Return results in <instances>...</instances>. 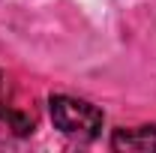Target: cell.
<instances>
[{
	"label": "cell",
	"mask_w": 156,
	"mask_h": 153,
	"mask_svg": "<svg viewBox=\"0 0 156 153\" xmlns=\"http://www.w3.org/2000/svg\"><path fill=\"white\" fill-rule=\"evenodd\" d=\"M6 126H9L15 135H30V132H33V117H30V114H21V111L12 108V114L6 117Z\"/></svg>",
	"instance_id": "3"
},
{
	"label": "cell",
	"mask_w": 156,
	"mask_h": 153,
	"mask_svg": "<svg viewBox=\"0 0 156 153\" xmlns=\"http://www.w3.org/2000/svg\"><path fill=\"white\" fill-rule=\"evenodd\" d=\"M48 111H51L54 129H60L66 138H75V141H93L105 123V117L96 105L75 99V96H51Z\"/></svg>",
	"instance_id": "1"
},
{
	"label": "cell",
	"mask_w": 156,
	"mask_h": 153,
	"mask_svg": "<svg viewBox=\"0 0 156 153\" xmlns=\"http://www.w3.org/2000/svg\"><path fill=\"white\" fill-rule=\"evenodd\" d=\"M111 150H117V153H156V126L117 129L111 135Z\"/></svg>",
	"instance_id": "2"
},
{
	"label": "cell",
	"mask_w": 156,
	"mask_h": 153,
	"mask_svg": "<svg viewBox=\"0 0 156 153\" xmlns=\"http://www.w3.org/2000/svg\"><path fill=\"white\" fill-rule=\"evenodd\" d=\"M12 114V93H9V84H6V75L0 72V120L6 123V117Z\"/></svg>",
	"instance_id": "4"
}]
</instances>
